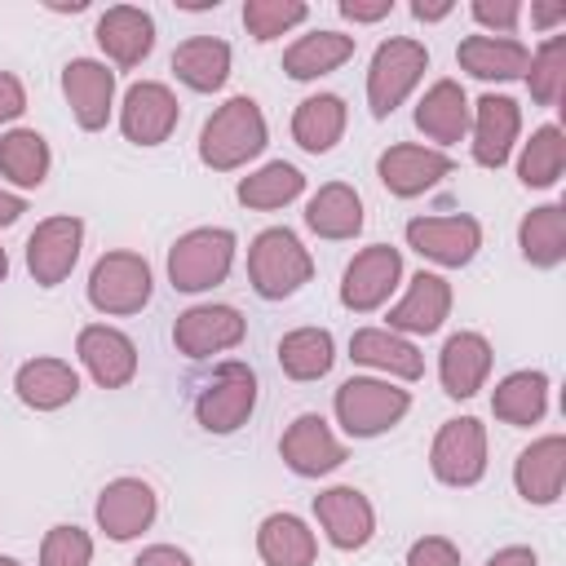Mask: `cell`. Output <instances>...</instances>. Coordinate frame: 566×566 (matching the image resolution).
Segmentation results:
<instances>
[{
  "instance_id": "14",
  "label": "cell",
  "mask_w": 566,
  "mask_h": 566,
  "mask_svg": "<svg viewBox=\"0 0 566 566\" xmlns=\"http://www.w3.org/2000/svg\"><path fill=\"white\" fill-rule=\"evenodd\" d=\"M451 155L438 146H416V142H398L376 159V177L394 199H416L424 190H433L442 177H451Z\"/></svg>"
},
{
  "instance_id": "17",
  "label": "cell",
  "mask_w": 566,
  "mask_h": 566,
  "mask_svg": "<svg viewBox=\"0 0 566 566\" xmlns=\"http://www.w3.org/2000/svg\"><path fill=\"white\" fill-rule=\"evenodd\" d=\"M314 517H318L327 544L340 548V553L367 548L371 535H376V509H371V500L358 486H327V491H318L314 495Z\"/></svg>"
},
{
  "instance_id": "46",
  "label": "cell",
  "mask_w": 566,
  "mask_h": 566,
  "mask_svg": "<svg viewBox=\"0 0 566 566\" xmlns=\"http://www.w3.org/2000/svg\"><path fill=\"white\" fill-rule=\"evenodd\" d=\"M336 9H340V18H349V22H380V18L394 13V0H340Z\"/></svg>"
},
{
  "instance_id": "11",
  "label": "cell",
  "mask_w": 566,
  "mask_h": 566,
  "mask_svg": "<svg viewBox=\"0 0 566 566\" xmlns=\"http://www.w3.org/2000/svg\"><path fill=\"white\" fill-rule=\"evenodd\" d=\"M177 124H181V102L172 97L168 84H159V80L128 84V93L119 102V128L133 146H164Z\"/></svg>"
},
{
  "instance_id": "10",
  "label": "cell",
  "mask_w": 566,
  "mask_h": 566,
  "mask_svg": "<svg viewBox=\"0 0 566 566\" xmlns=\"http://www.w3.org/2000/svg\"><path fill=\"white\" fill-rule=\"evenodd\" d=\"M398 279H402V252L389 248V243H371V248L354 252V261L345 265L340 305L354 310V314H371L394 296Z\"/></svg>"
},
{
  "instance_id": "37",
  "label": "cell",
  "mask_w": 566,
  "mask_h": 566,
  "mask_svg": "<svg viewBox=\"0 0 566 566\" xmlns=\"http://www.w3.org/2000/svg\"><path fill=\"white\" fill-rule=\"evenodd\" d=\"M49 168H53V155L35 128H9L0 137V177H9L13 186L35 190V186H44Z\"/></svg>"
},
{
  "instance_id": "19",
  "label": "cell",
  "mask_w": 566,
  "mask_h": 566,
  "mask_svg": "<svg viewBox=\"0 0 566 566\" xmlns=\"http://www.w3.org/2000/svg\"><path fill=\"white\" fill-rule=\"evenodd\" d=\"M62 93L71 102V115L84 133H97L111 124L115 111V71L97 57H71L62 66Z\"/></svg>"
},
{
  "instance_id": "18",
  "label": "cell",
  "mask_w": 566,
  "mask_h": 566,
  "mask_svg": "<svg viewBox=\"0 0 566 566\" xmlns=\"http://www.w3.org/2000/svg\"><path fill=\"white\" fill-rule=\"evenodd\" d=\"M248 336V323L234 305H190L186 314H177L172 323V345L186 358H212L234 349Z\"/></svg>"
},
{
  "instance_id": "34",
  "label": "cell",
  "mask_w": 566,
  "mask_h": 566,
  "mask_svg": "<svg viewBox=\"0 0 566 566\" xmlns=\"http://www.w3.org/2000/svg\"><path fill=\"white\" fill-rule=\"evenodd\" d=\"M345 124H349V111L336 93H314L296 106L292 115V142L305 150V155H327L340 137H345Z\"/></svg>"
},
{
  "instance_id": "33",
  "label": "cell",
  "mask_w": 566,
  "mask_h": 566,
  "mask_svg": "<svg viewBox=\"0 0 566 566\" xmlns=\"http://www.w3.org/2000/svg\"><path fill=\"white\" fill-rule=\"evenodd\" d=\"M172 71L195 93H217L230 80V44L217 35H190L172 49Z\"/></svg>"
},
{
  "instance_id": "30",
  "label": "cell",
  "mask_w": 566,
  "mask_h": 566,
  "mask_svg": "<svg viewBox=\"0 0 566 566\" xmlns=\"http://www.w3.org/2000/svg\"><path fill=\"white\" fill-rule=\"evenodd\" d=\"M349 57H354V35H345V31H310V35H296L283 49V71H287V80H318V75L340 71Z\"/></svg>"
},
{
  "instance_id": "24",
  "label": "cell",
  "mask_w": 566,
  "mask_h": 566,
  "mask_svg": "<svg viewBox=\"0 0 566 566\" xmlns=\"http://www.w3.org/2000/svg\"><path fill=\"white\" fill-rule=\"evenodd\" d=\"M349 358L358 367L385 371L389 380H420L424 376V354L407 336H398L389 327H358L349 336Z\"/></svg>"
},
{
  "instance_id": "40",
  "label": "cell",
  "mask_w": 566,
  "mask_h": 566,
  "mask_svg": "<svg viewBox=\"0 0 566 566\" xmlns=\"http://www.w3.org/2000/svg\"><path fill=\"white\" fill-rule=\"evenodd\" d=\"M526 84H531V97L539 106H557L562 93H566V35H548L531 62H526Z\"/></svg>"
},
{
  "instance_id": "39",
  "label": "cell",
  "mask_w": 566,
  "mask_h": 566,
  "mask_svg": "<svg viewBox=\"0 0 566 566\" xmlns=\"http://www.w3.org/2000/svg\"><path fill=\"white\" fill-rule=\"evenodd\" d=\"M566 168V142H562V128L557 124H544L531 133V142L522 146V159H517V181L526 190H548L557 186Z\"/></svg>"
},
{
  "instance_id": "22",
  "label": "cell",
  "mask_w": 566,
  "mask_h": 566,
  "mask_svg": "<svg viewBox=\"0 0 566 566\" xmlns=\"http://www.w3.org/2000/svg\"><path fill=\"white\" fill-rule=\"evenodd\" d=\"M447 314H451V283L442 274L420 270L407 283L402 301L389 310V332H398V336H433L447 323Z\"/></svg>"
},
{
  "instance_id": "20",
  "label": "cell",
  "mask_w": 566,
  "mask_h": 566,
  "mask_svg": "<svg viewBox=\"0 0 566 566\" xmlns=\"http://www.w3.org/2000/svg\"><path fill=\"white\" fill-rule=\"evenodd\" d=\"M562 482H566V438L562 433H544L531 447L517 451L513 460V486L526 504H557L562 500Z\"/></svg>"
},
{
  "instance_id": "47",
  "label": "cell",
  "mask_w": 566,
  "mask_h": 566,
  "mask_svg": "<svg viewBox=\"0 0 566 566\" xmlns=\"http://www.w3.org/2000/svg\"><path fill=\"white\" fill-rule=\"evenodd\" d=\"M133 566H195V562H190V553L177 548V544H150V548L137 553Z\"/></svg>"
},
{
  "instance_id": "6",
  "label": "cell",
  "mask_w": 566,
  "mask_h": 566,
  "mask_svg": "<svg viewBox=\"0 0 566 566\" xmlns=\"http://www.w3.org/2000/svg\"><path fill=\"white\" fill-rule=\"evenodd\" d=\"M155 279L142 252H102L88 270V305L97 314H142L150 305Z\"/></svg>"
},
{
  "instance_id": "41",
  "label": "cell",
  "mask_w": 566,
  "mask_h": 566,
  "mask_svg": "<svg viewBox=\"0 0 566 566\" xmlns=\"http://www.w3.org/2000/svg\"><path fill=\"white\" fill-rule=\"evenodd\" d=\"M310 18L305 0H243V27L256 44H270Z\"/></svg>"
},
{
  "instance_id": "31",
  "label": "cell",
  "mask_w": 566,
  "mask_h": 566,
  "mask_svg": "<svg viewBox=\"0 0 566 566\" xmlns=\"http://www.w3.org/2000/svg\"><path fill=\"white\" fill-rule=\"evenodd\" d=\"M491 411H495V420H504V424H513V429L539 424L544 411H548V376L535 371V367L509 371V376L495 385V394H491Z\"/></svg>"
},
{
  "instance_id": "36",
  "label": "cell",
  "mask_w": 566,
  "mask_h": 566,
  "mask_svg": "<svg viewBox=\"0 0 566 566\" xmlns=\"http://www.w3.org/2000/svg\"><path fill=\"white\" fill-rule=\"evenodd\" d=\"M336 363V340L327 327H296L279 340V367L292 380H323Z\"/></svg>"
},
{
  "instance_id": "51",
  "label": "cell",
  "mask_w": 566,
  "mask_h": 566,
  "mask_svg": "<svg viewBox=\"0 0 566 566\" xmlns=\"http://www.w3.org/2000/svg\"><path fill=\"white\" fill-rule=\"evenodd\" d=\"M531 22L535 27H557V22H566V4H531Z\"/></svg>"
},
{
  "instance_id": "4",
  "label": "cell",
  "mask_w": 566,
  "mask_h": 566,
  "mask_svg": "<svg viewBox=\"0 0 566 566\" xmlns=\"http://www.w3.org/2000/svg\"><path fill=\"white\" fill-rule=\"evenodd\" d=\"M332 407L349 438H376L411 411V394L380 376H349V380H340Z\"/></svg>"
},
{
  "instance_id": "42",
  "label": "cell",
  "mask_w": 566,
  "mask_h": 566,
  "mask_svg": "<svg viewBox=\"0 0 566 566\" xmlns=\"http://www.w3.org/2000/svg\"><path fill=\"white\" fill-rule=\"evenodd\" d=\"M88 562H93V535L84 526L57 522V526L44 531L40 566H88Z\"/></svg>"
},
{
  "instance_id": "8",
  "label": "cell",
  "mask_w": 566,
  "mask_h": 566,
  "mask_svg": "<svg viewBox=\"0 0 566 566\" xmlns=\"http://www.w3.org/2000/svg\"><path fill=\"white\" fill-rule=\"evenodd\" d=\"M429 469L442 486H478L486 473V424L473 416H455L433 433Z\"/></svg>"
},
{
  "instance_id": "43",
  "label": "cell",
  "mask_w": 566,
  "mask_h": 566,
  "mask_svg": "<svg viewBox=\"0 0 566 566\" xmlns=\"http://www.w3.org/2000/svg\"><path fill=\"white\" fill-rule=\"evenodd\" d=\"M469 13L478 27H486L482 35H513L522 22V0H473Z\"/></svg>"
},
{
  "instance_id": "27",
  "label": "cell",
  "mask_w": 566,
  "mask_h": 566,
  "mask_svg": "<svg viewBox=\"0 0 566 566\" xmlns=\"http://www.w3.org/2000/svg\"><path fill=\"white\" fill-rule=\"evenodd\" d=\"M455 62L460 71H469L473 80H522L526 75V62H531V49L513 35H464L460 49H455Z\"/></svg>"
},
{
  "instance_id": "50",
  "label": "cell",
  "mask_w": 566,
  "mask_h": 566,
  "mask_svg": "<svg viewBox=\"0 0 566 566\" xmlns=\"http://www.w3.org/2000/svg\"><path fill=\"white\" fill-rule=\"evenodd\" d=\"M22 212H27V199L13 190H0V226H13Z\"/></svg>"
},
{
  "instance_id": "16",
  "label": "cell",
  "mask_w": 566,
  "mask_h": 566,
  "mask_svg": "<svg viewBox=\"0 0 566 566\" xmlns=\"http://www.w3.org/2000/svg\"><path fill=\"white\" fill-rule=\"evenodd\" d=\"M80 248H84V221L80 217H49L27 239V274L40 287H57L75 270Z\"/></svg>"
},
{
  "instance_id": "5",
  "label": "cell",
  "mask_w": 566,
  "mask_h": 566,
  "mask_svg": "<svg viewBox=\"0 0 566 566\" xmlns=\"http://www.w3.org/2000/svg\"><path fill=\"white\" fill-rule=\"evenodd\" d=\"M234 230L226 226H199L186 230L172 248H168V283L177 292H208L217 283H226L230 265H234Z\"/></svg>"
},
{
  "instance_id": "3",
  "label": "cell",
  "mask_w": 566,
  "mask_h": 566,
  "mask_svg": "<svg viewBox=\"0 0 566 566\" xmlns=\"http://www.w3.org/2000/svg\"><path fill=\"white\" fill-rule=\"evenodd\" d=\"M424 71H429V49L420 40H411V35H389L371 53V66H367L371 119H389L411 97V88L424 80Z\"/></svg>"
},
{
  "instance_id": "52",
  "label": "cell",
  "mask_w": 566,
  "mask_h": 566,
  "mask_svg": "<svg viewBox=\"0 0 566 566\" xmlns=\"http://www.w3.org/2000/svg\"><path fill=\"white\" fill-rule=\"evenodd\" d=\"M4 274H9V256H4V248H0V283H4Z\"/></svg>"
},
{
  "instance_id": "2",
  "label": "cell",
  "mask_w": 566,
  "mask_h": 566,
  "mask_svg": "<svg viewBox=\"0 0 566 566\" xmlns=\"http://www.w3.org/2000/svg\"><path fill=\"white\" fill-rule=\"evenodd\" d=\"M310 279H314V256L287 226H270V230H261L252 239V248H248V283H252V292L261 301H287Z\"/></svg>"
},
{
  "instance_id": "12",
  "label": "cell",
  "mask_w": 566,
  "mask_h": 566,
  "mask_svg": "<svg viewBox=\"0 0 566 566\" xmlns=\"http://www.w3.org/2000/svg\"><path fill=\"white\" fill-rule=\"evenodd\" d=\"M279 455H283V464H287L296 478H323V473L340 469L349 451H345V442L332 433V424H327L318 411H301V416L283 429Z\"/></svg>"
},
{
  "instance_id": "21",
  "label": "cell",
  "mask_w": 566,
  "mask_h": 566,
  "mask_svg": "<svg viewBox=\"0 0 566 566\" xmlns=\"http://www.w3.org/2000/svg\"><path fill=\"white\" fill-rule=\"evenodd\" d=\"M75 354H80L84 371H88L102 389H124V385L137 376V345H133L119 327L88 323V327L75 336Z\"/></svg>"
},
{
  "instance_id": "28",
  "label": "cell",
  "mask_w": 566,
  "mask_h": 566,
  "mask_svg": "<svg viewBox=\"0 0 566 566\" xmlns=\"http://www.w3.org/2000/svg\"><path fill=\"white\" fill-rule=\"evenodd\" d=\"M416 128L442 146H455L469 133V97L455 80H433L424 88V97L416 102Z\"/></svg>"
},
{
  "instance_id": "45",
  "label": "cell",
  "mask_w": 566,
  "mask_h": 566,
  "mask_svg": "<svg viewBox=\"0 0 566 566\" xmlns=\"http://www.w3.org/2000/svg\"><path fill=\"white\" fill-rule=\"evenodd\" d=\"M22 111H27V88H22V80L9 75V71H0V128L13 124Z\"/></svg>"
},
{
  "instance_id": "15",
  "label": "cell",
  "mask_w": 566,
  "mask_h": 566,
  "mask_svg": "<svg viewBox=\"0 0 566 566\" xmlns=\"http://www.w3.org/2000/svg\"><path fill=\"white\" fill-rule=\"evenodd\" d=\"M469 133H473V164L482 168H504L517 133H522V106L504 93H486L469 106Z\"/></svg>"
},
{
  "instance_id": "1",
  "label": "cell",
  "mask_w": 566,
  "mask_h": 566,
  "mask_svg": "<svg viewBox=\"0 0 566 566\" xmlns=\"http://www.w3.org/2000/svg\"><path fill=\"white\" fill-rule=\"evenodd\" d=\"M270 142V128H265V115L252 97H230L221 102L203 128H199V159L212 168V172H234L243 168L248 159H256Z\"/></svg>"
},
{
  "instance_id": "32",
  "label": "cell",
  "mask_w": 566,
  "mask_h": 566,
  "mask_svg": "<svg viewBox=\"0 0 566 566\" xmlns=\"http://www.w3.org/2000/svg\"><path fill=\"white\" fill-rule=\"evenodd\" d=\"M256 553L265 566H314L318 539L296 513H270L256 526Z\"/></svg>"
},
{
  "instance_id": "49",
  "label": "cell",
  "mask_w": 566,
  "mask_h": 566,
  "mask_svg": "<svg viewBox=\"0 0 566 566\" xmlns=\"http://www.w3.org/2000/svg\"><path fill=\"white\" fill-rule=\"evenodd\" d=\"M451 9H455L451 0H438V4H424V0H416V4H411V18H416V22H442Z\"/></svg>"
},
{
  "instance_id": "7",
  "label": "cell",
  "mask_w": 566,
  "mask_h": 566,
  "mask_svg": "<svg viewBox=\"0 0 566 566\" xmlns=\"http://www.w3.org/2000/svg\"><path fill=\"white\" fill-rule=\"evenodd\" d=\"M256 411V371L248 363H221L195 394V420L208 433H234Z\"/></svg>"
},
{
  "instance_id": "9",
  "label": "cell",
  "mask_w": 566,
  "mask_h": 566,
  "mask_svg": "<svg viewBox=\"0 0 566 566\" xmlns=\"http://www.w3.org/2000/svg\"><path fill=\"white\" fill-rule=\"evenodd\" d=\"M407 248L420 252L424 261L442 265V270H460L478 256L482 248V226L469 212H451V217H411L407 221Z\"/></svg>"
},
{
  "instance_id": "48",
  "label": "cell",
  "mask_w": 566,
  "mask_h": 566,
  "mask_svg": "<svg viewBox=\"0 0 566 566\" xmlns=\"http://www.w3.org/2000/svg\"><path fill=\"white\" fill-rule=\"evenodd\" d=\"M482 566H539V557H535V548H526V544H509V548H495Z\"/></svg>"
},
{
  "instance_id": "29",
  "label": "cell",
  "mask_w": 566,
  "mask_h": 566,
  "mask_svg": "<svg viewBox=\"0 0 566 566\" xmlns=\"http://www.w3.org/2000/svg\"><path fill=\"white\" fill-rule=\"evenodd\" d=\"M363 199H358V190L354 186H345V181H327V186H318L314 195H310V203H305V226L318 234V239H332V243H340V239H354L358 230H363Z\"/></svg>"
},
{
  "instance_id": "26",
  "label": "cell",
  "mask_w": 566,
  "mask_h": 566,
  "mask_svg": "<svg viewBox=\"0 0 566 566\" xmlns=\"http://www.w3.org/2000/svg\"><path fill=\"white\" fill-rule=\"evenodd\" d=\"M13 394L31 407V411H57L66 402H75L80 394V371L66 358H27L13 371Z\"/></svg>"
},
{
  "instance_id": "23",
  "label": "cell",
  "mask_w": 566,
  "mask_h": 566,
  "mask_svg": "<svg viewBox=\"0 0 566 566\" xmlns=\"http://www.w3.org/2000/svg\"><path fill=\"white\" fill-rule=\"evenodd\" d=\"M97 44L102 53L115 62V66H142L155 49V18L137 4H111L102 18H97Z\"/></svg>"
},
{
  "instance_id": "13",
  "label": "cell",
  "mask_w": 566,
  "mask_h": 566,
  "mask_svg": "<svg viewBox=\"0 0 566 566\" xmlns=\"http://www.w3.org/2000/svg\"><path fill=\"white\" fill-rule=\"evenodd\" d=\"M93 513H97V526H102L106 539L128 544V539H137V535L155 522L159 495H155V486H150L146 478H111V482L102 486Z\"/></svg>"
},
{
  "instance_id": "25",
  "label": "cell",
  "mask_w": 566,
  "mask_h": 566,
  "mask_svg": "<svg viewBox=\"0 0 566 566\" xmlns=\"http://www.w3.org/2000/svg\"><path fill=\"white\" fill-rule=\"evenodd\" d=\"M491 340L482 332H451L438 354V380L451 398H473L491 376Z\"/></svg>"
},
{
  "instance_id": "44",
  "label": "cell",
  "mask_w": 566,
  "mask_h": 566,
  "mask_svg": "<svg viewBox=\"0 0 566 566\" xmlns=\"http://www.w3.org/2000/svg\"><path fill=\"white\" fill-rule=\"evenodd\" d=\"M402 566H460V548L447 535H424V539H416L407 548Z\"/></svg>"
},
{
  "instance_id": "35",
  "label": "cell",
  "mask_w": 566,
  "mask_h": 566,
  "mask_svg": "<svg viewBox=\"0 0 566 566\" xmlns=\"http://www.w3.org/2000/svg\"><path fill=\"white\" fill-rule=\"evenodd\" d=\"M517 248H522V261H531L535 270L562 265L566 261V208L562 203L531 208L517 226Z\"/></svg>"
},
{
  "instance_id": "38",
  "label": "cell",
  "mask_w": 566,
  "mask_h": 566,
  "mask_svg": "<svg viewBox=\"0 0 566 566\" xmlns=\"http://www.w3.org/2000/svg\"><path fill=\"white\" fill-rule=\"evenodd\" d=\"M301 190H305L301 168L274 159V164H261L256 172H248L234 195H239V203L252 208V212H274V208H287L292 199H301Z\"/></svg>"
},
{
  "instance_id": "53",
  "label": "cell",
  "mask_w": 566,
  "mask_h": 566,
  "mask_svg": "<svg viewBox=\"0 0 566 566\" xmlns=\"http://www.w3.org/2000/svg\"><path fill=\"white\" fill-rule=\"evenodd\" d=\"M0 566H22L18 557H9V553H0Z\"/></svg>"
}]
</instances>
